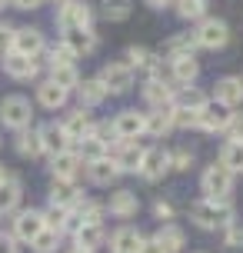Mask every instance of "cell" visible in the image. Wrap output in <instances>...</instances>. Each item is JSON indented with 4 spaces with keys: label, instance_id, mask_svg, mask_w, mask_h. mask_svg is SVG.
Wrapping results in <instances>:
<instances>
[{
    "label": "cell",
    "instance_id": "obj_1",
    "mask_svg": "<svg viewBox=\"0 0 243 253\" xmlns=\"http://www.w3.org/2000/svg\"><path fill=\"white\" fill-rule=\"evenodd\" d=\"M190 220L200 230H223L233 220L230 200H197L190 207Z\"/></svg>",
    "mask_w": 243,
    "mask_h": 253
},
{
    "label": "cell",
    "instance_id": "obj_2",
    "mask_svg": "<svg viewBox=\"0 0 243 253\" xmlns=\"http://www.w3.org/2000/svg\"><path fill=\"white\" fill-rule=\"evenodd\" d=\"M200 190H203V200H227L233 193V173L223 164H210L200 177Z\"/></svg>",
    "mask_w": 243,
    "mask_h": 253
},
{
    "label": "cell",
    "instance_id": "obj_3",
    "mask_svg": "<svg viewBox=\"0 0 243 253\" xmlns=\"http://www.w3.org/2000/svg\"><path fill=\"white\" fill-rule=\"evenodd\" d=\"M103 84V90H107V97L114 93V97H120V93H130L133 90V67H130L127 60H114L107 63L100 70V77H97Z\"/></svg>",
    "mask_w": 243,
    "mask_h": 253
},
{
    "label": "cell",
    "instance_id": "obj_4",
    "mask_svg": "<svg viewBox=\"0 0 243 253\" xmlns=\"http://www.w3.org/2000/svg\"><path fill=\"white\" fill-rule=\"evenodd\" d=\"M193 37H197V47H203V50H223L230 43V27L217 17H203Z\"/></svg>",
    "mask_w": 243,
    "mask_h": 253
},
{
    "label": "cell",
    "instance_id": "obj_5",
    "mask_svg": "<svg viewBox=\"0 0 243 253\" xmlns=\"http://www.w3.org/2000/svg\"><path fill=\"white\" fill-rule=\"evenodd\" d=\"M34 120V110H30V100L27 97H3L0 100V124L10 126V130H27Z\"/></svg>",
    "mask_w": 243,
    "mask_h": 253
},
{
    "label": "cell",
    "instance_id": "obj_6",
    "mask_svg": "<svg viewBox=\"0 0 243 253\" xmlns=\"http://www.w3.org/2000/svg\"><path fill=\"white\" fill-rule=\"evenodd\" d=\"M57 24H60V30H80V27L93 30V10L83 0H70L57 10Z\"/></svg>",
    "mask_w": 243,
    "mask_h": 253
},
{
    "label": "cell",
    "instance_id": "obj_7",
    "mask_svg": "<svg viewBox=\"0 0 243 253\" xmlns=\"http://www.w3.org/2000/svg\"><path fill=\"white\" fill-rule=\"evenodd\" d=\"M230 110L223 107V103L217 100H206L200 110H197V126L203 130V133H223L227 130V124H230Z\"/></svg>",
    "mask_w": 243,
    "mask_h": 253
},
{
    "label": "cell",
    "instance_id": "obj_8",
    "mask_svg": "<svg viewBox=\"0 0 243 253\" xmlns=\"http://www.w3.org/2000/svg\"><path fill=\"white\" fill-rule=\"evenodd\" d=\"M47 47V40L40 34L37 27H20V30H13V53H20V57H30V60H37L40 53Z\"/></svg>",
    "mask_w": 243,
    "mask_h": 253
},
{
    "label": "cell",
    "instance_id": "obj_9",
    "mask_svg": "<svg viewBox=\"0 0 243 253\" xmlns=\"http://www.w3.org/2000/svg\"><path fill=\"white\" fill-rule=\"evenodd\" d=\"M170 170V150H163V147H147L143 150V164H140V173L143 180H150V183H157V180H163V173Z\"/></svg>",
    "mask_w": 243,
    "mask_h": 253
},
{
    "label": "cell",
    "instance_id": "obj_10",
    "mask_svg": "<svg viewBox=\"0 0 243 253\" xmlns=\"http://www.w3.org/2000/svg\"><path fill=\"white\" fill-rule=\"evenodd\" d=\"M173 84H166L163 77H147V84H143V100L150 103L154 110H170L173 107Z\"/></svg>",
    "mask_w": 243,
    "mask_h": 253
},
{
    "label": "cell",
    "instance_id": "obj_11",
    "mask_svg": "<svg viewBox=\"0 0 243 253\" xmlns=\"http://www.w3.org/2000/svg\"><path fill=\"white\" fill-rule=\"evenodd\" d=\"M60 130H64L67 143H80V140L90 137V130H93V120H90V114L83 110V107H77V110H70V114L60 120Z\"/></svg>",
    "mask_w": 243,
    "mask_h": 253
},
{
    "label": "cell",
    "instance_id": "obj_12",
    "mask_svg": "<svg viewBox=\"0 0 243 253\" xmlns=\"http://www.w3.org/2000/svg\"><path fill=\"white\" fill-rule=\"evenodd\" d=\"M40 230H43V213L40 210H20V213L13 216V240L17 243H34Z\"/></svg>",
    "mask_w": 243,
    "mask_h": 253
},
{
    "label": "cell",
    "instance_id": "obj_13",
    "mask_svg": "<svg viewBox=\"0 0 243 253\" xmlns=\"http://www.w3.org/2000/svg\"><path fill=\"white\" fill-rule=\"evenodd\" d=\"M114 150H117L114 153L117 170H120V173H137V170H140V164H143V150H147V147L133 143V140H120Z\"/></svg>",
    "mask_w": 243,
    "mask_h": 253
},
{
    "label": "cell",
    "instance_id": "obj_14",
    "mask_svg": "<svg viewBox=\"0 0 243 253\" xmlns=\"http://www.w3.org/2000/svg\"><path fill=\"white\" fill-rule=\"evenodd\" d=\"M80 164H83V160L77 157V150L53 153V157H50V173H53V180H77Z\"/></svg>",
    "mask_w": 243,
    "mask_h": 253
},
{
    "label": "cell",
    "instance_id": "obj_15",
    "mask_svg": "<svg viewBox=\"0 0 243 253\" xmlns=\"http://www.w3.org/2000/svg\"><path fill=\"white\" fill-rule=\"evenodd\" d=\"M117 177H120V170H117L114 157H97V160L87 164V180L93 187H110Z\"/></svg>",
    "mask_w": 243,
    "mask_h": 253
},
{
    "label": "cell",
    "instance_id": "obj_16",
    "mask_svg": "<svg viewBox=\"0 0 243 253\" xmlns=\"http://www.w3.org/2000/svg\"><path fill=\"white\" fill-rule=\"evenodd\" d=\"M80 200H83V193H80L77 180H53V187H50V203H53V207L74 210Z\"/></svg>",
    "mask_w": 243,
    "mask_h": 253
},
{
    "label": "cell",
    "instance_id": "obj_17",
    "mask_svg": "<svg viewBox=\"0 0 243 253\" xmlns=\"http://www.w3.org/2000/svg\"><path fill=\"white\" fill-rule=\"evenodd\" d=\"M37 60H30V57H20V53H3V74L10 77V80H34L37 77Z\"/></svg>",
    "mask_w": 243,
    "mask_h": 253
},
{
    "label": "cell",
    "instance_id": "obj_18",
    "mask_svg": "<svg viewBox=\"0 0 243 253\" xmlns=\"http://www.w3.org/2000/svg\"><path fill=\"white\" fill-rule=\"evenodd\" d=\"M213 100L223 103L227 110H233L237 103H243V84H240V77H220L217 87H213Z\"/></svg>",
    "mask_w": 243,
    "mask_h": 253
},
{
    "label": "cell",
    "instance_id": "obj_19",
    "mask_svg": "<svg viewBox=\"0 0 243 253\" xmlns=\"http://www.w3.org/2000/svg\"><path fill=\"white\" fill-rule=\"evenodd\" d=\"M143 237L137 227H120L114 230V237H110V253H140L143 247Z\"/></svg>",
    "mask_w": 243,
    "mask_h": 253
},
{
    "label": "cell",
    "instance_id": "obj_20",
    "mask_svg": "<svg viewBox=\"0 0 243 253\" xmlns=\"http://www.w3.org/2000/svg\"><path fill=\"white\" fill-rule=\"evenodd\" d=\"M114 130L120 140H137L143 133V114L140 110H120L114 117Z\"/></svg>",
    "mask_w": 243,
    "mask_h": 253
},
{
    "label": "cell",
    "instance_id": "obj_21",
    "mask_svg": "<svg viewBox=\"0 0 243 253\" xmlns=\"http://www.w3.org/2000/svg\"><path fill=\"white\" fill-rule=\"evenodd\" d=\"M127 63H130V67H137V70H143L147 77H160V63H163V60H160L154 50H147V47H137V43H133V47L127 50Z\"/></svg>",
    "mask_w": 243,
    "mask_h": 253
},
{
    "label": "cell",
    "instance_id": "obj_22",
    "mask_svg": "<svg viewBox=\"0 0 243 253\" xmlns=\"http://www.w3.org/2000/svg\"><path fill=\"white\" fill-rule=\"evenodd\" d=\"M107 210L114 216H120V220H130V216H137V210H140V200H137L133 190H117L114 197H110V203H107Z\"/></svg>",
    "mask_w": 243,
    "mask_h": 253
},
{
    "label": "cell",
    "instance_id": "obj_23",
    "mask_svg": "<svg viewBox=\"0 0 243 253\" xmlns=\"http://www.w3.org/2000/svg\"><path fill=\"white\" fill-rule=\"evenodd\" d=\"M170 74H173V84L193 87V80L200 77V63H197V57H173L170 60Z\"/></svg>",
    "mask_w": 243,
    "mask_h": 253
},
{
    "label": "cell",
    "instance_id": "obj_24",
    "mask_svg": "<svg viewBox=\"0 0 243 253\" xmlns=\"http://www.w3.org/2000/svg\"><path fill=\"white\" fill-rule=\"evenodd\" d=\"M64 43L70 50L77 53V57H90V53L97 50V34L93 30H64Z\"/></svg>",
    "mask_w": 243,
    "mask_h": 253
},
{
    "label": "cell",
    "instance_id": "obj_25",
    "mask_svg": "<svg viewBox=\"0 0 243 253\" xmlns=\"http://www.w3.org/2000/svg\"><path fill=\"white\" fill-rule=\"evenodd\" d=\"M37 133H40V150H43V153H50V157H53V153H60V150H70V143H67L60 124H43Z\"/></svg>",
    "mask_w": 243,
    "mask_h": 253
},
{
    "label": "cell",
    "instance_id": "obj_26",
    "mask_svg": "<svg viewBox=\"0 0 243 253\" xmlns=\"http://www.w3.org/2000/svg\"><path fill=\"white\" fill-rule=\"evenodd\" d=\"M37 100H40V107H47V110H60V107H67V100H70V90L57 87L53 80H43L37 87Z\"/></svg>",
    "mask_w": 243,
    "mask_h": 253
},
{
    "label": "cell",
    "instance_id": "obj_27",
    "mask_svg": "<svg viewBox=\"0 0 243 253\" xmlns=\"http://www.w3.org/2000/svg\"><path fill=\"white\" fill-rule=\"evenodd\" d=\"M74 90H77L80 107H83V110H87V107H97V103L107 100V90H103V84L97 80V77H87V80H80Z\"/></svg>",
    "mask_w": 243,
    "mask_h": 253
},
{
    "label": "cell",
    "instance_id": "obj_28",
    "mask_svg": "<svg viewBox=\"0 0 243 253\" xmlns=\"http://www.w3.org/2000/svg\"><path fill=\"white\" fill-rule=\"evenodd\" d=\"M103 240H107L103 223H83V227L74 233V247H80V250H93L97 253V247H103Z\"/></svg>",
    "mask_w": 243,
    "mask_h": 253
},
{
    "label": "cell",
    "instance_id": "obj_29",
    "mask_svg": "<svg viewBox=\"0 0 243 253\" xmlns=\"http://www.w3.org/2000/svg\"><path fill=\"white\" fill-rule=\"evenodd\" d=\"M160 247H163L166 253H180L183 247H187V233L177 227V223H163V227L157 230V237H154Z\"/></svg>",
    "mask_w": 243,
    "mask_h": 253
},
{
    "label": "cell",
    "instance_id": "obj_30",
    "mask_svg": "<svg viewBox=\"0 0 243 253\" xmlns=\"http://www.w3.org/2000/svg\"><path fill=\"white\" fill-rule=\"evenodd\" d=\"M173 130V117L170 110H154V114H143V133H150V137H166Z\"/></svg>",
    "mask_w": 243,
    "mask_h": 253
},
{
    "label": "cell",
    "instance_id": "obj_31",
    "mask_svg": "<svg viewBox=\"0 0 243 253\" xmlns=\"http://www.w3.org/2000/svg\"><path fill=\"white\" fill-rule=\"evenodd\" d=\"M20 197H24V187H20V180L7 173V177H3V183H0V213H10V210H17Z\"/></svg>",
    "mask_w": 243,
    "mask_h": 253
},
{
    "label": "cell",
    "instance_id": "obj_32",
    "mask_svg": "<svg viewBox=\"0 0 243 253\" xmlns=\"http://www.w3.org/2000/svg\"><path fill=\"white\" fill-rule=\"evenodd\" d=\"M13 150L20 153V157H40V133L34 130V126H27V130H17V137H13Z\"/></svg>",
    "mask_w": 243,
    "mask_h": 253
},
{
    "label": "cell",
    "instance_id": "obj_33",
    "mask_svg": "<svg viewBox=\"0 0 243 253\" xmlns=\"http://www.w3.org/2000/svg\"><path fill=\"white\" fill-rule=\"evenodd\" d=\"M197 50V37L193 34H173V37L166 40V57L173 60V57H193Z\"/></svg>",
    "mask_w": 243,
    "mask_h": 253
},
{
    "label": "cell",
    "instance_id": "obj_34",
    "mask_svg": "<svg viewBox=\"0 0 243 253\" xmlns=\"http://www.w3.org/2000/svg\"><path fill=\"white\" fill-rule=\"evenodd\" d=\"M220 164L227 167L233 177H237V173H243V143L227 140V143H223V150H220Z\"/></svg>",
    "mask_w": 243,
    "mask_h": 253
},
{
    "label": "cell",
    "instance_id": "obj_35",
    "mask_svg": "<svg viewBox=\"0 0 243 253\" xmlns=\"http://www.w3.org/2000/svg\"><path fill=\"white\" fill-rule=\"evenodd\" d=\"M50 80L57 84V87H64V90H74L80 84V74H77L74 63H60V67H50Z\"/></svg>",
    "mask_w": 243,
    "mask_h": 253
},
{
    "label": "cell",
    "instance_id": "obj_36",
    "mask_svg": "<svg viewBox=\"0 0 243 253\" xmlns=\"http://www.w3.org/2000/svg\"><path fill=\"white\" fill-rule=\"evenodd\" d=\"M180 20H203L206 17V0H173Z\"/></svg>",
    "mask_w": 243,
    "mask_h": 253
},
{
    "label": "cell",
    "instance_id": "obj_37",
    "mask_svg": "<svg viewBox=\"0 0 243 253\" xmlns=\"http://www.w3.org/2000/svg\"><path fill=\"white\" fill-rule=\"evenodd\" d=\"M90 137L97 140L103 150H110V147H117V143H120V137H117V130H114V120H100V124H93Z\"/></svg>",
    "mask_w": 243,
    "mask_h": 253
},
{
    "label": "cell",
    "instance_id": "obj_38",
    "mask_svg": "<svg viewBox=\"0 0 243 253\" xmlns=\"http://www.w3.org/2000/svg\"><path fill=\"white\" fill-rule=\"evenodd\" d=\"M60 240H64V233H57V230H40L37 237H34V243H30V247H34V253H53L57 250V247H60Z\"/></svg>",
    "mask_w": 243,
    "mask_h": 253
},
{
    "label": "cell",
    "instance_id": "obj_39",
    "mask_svg": "<svg viewBox=\"0 0 243 253\" xmlns=\"http://www.w3.org/2000/svg\"><path fill=\"white\" fill-rule=\"evenodd\" d=\"M74 210H77L80 223H103V213H107V207H100V203H93V200H80Z\"/></svg>",
    "mask_w": 243,
    "mask_h": 253
},
{
    "label": "cell",
    "instance_id": "obj_40",
    "mask_svg": "<svg viewBox=\"0 0 243 253\" xmlns=\"http://www.w3.org/2000/svg\"><path fill=\"white\" fill-rule=\"evenodd\" d=\"M173 103H177V107H190V110H200V107L206 103V93H203V90L187 87V90H177V93H173Z\"/></svg>",
    "mask_w": 243,
    "mask_h": 253
},
{
    "label": "cell",
    "instance_id": "obj_41",
    "mask_svg": "<svg viewBox=\"0 0 243 253\" xmlns=\"http://www.w3.org/2000/svg\"><path fill=\"white\" fill-rule=\"evenodd\" d=\"M67 213H70V210H64V207H47V210H43V227L47 230H57V233H64V223H67Z\"/></svg>",
    "mask_w": 243,
    "mask_h": 253
},
{
    "label": "cell",
    "instance_id": "obj_42",
    "mask_svg": "<svg viewBox=\"0 0 243 253\" xmlns=\"http://www.w3.org/2000/svg\"><path fill=\"white\" fill-rule=\"evenodd\" d=\"M170 117H173V126H180V130H190V126H197V110H190V107H170Z\"/></svg>",
    "mask_w": 243,
    "mask_h": 253
},
{
    "label": "cell",
    "instance_id": "obj_43",
    "mask_svg": "<svg viewBox=\"0 0 243 253\" xmlns=\"http://www.w3.org/2000/svg\"><path fill=\"white\" fill-rule=\"evenodd\" d=\"M103 17H107V20H127L130 17V0H103Z\"/></svg>",
    "mask_w": 243,
    "mask_h": 253
},
{
    "label": "cell",
    "instance_id": "obj_44",
    "mask_svg": "<svg viewBox=\"0 0 243 253\" xmlns=\"http://www.w3.org/2000/svg\"><path fill=\"white\" fill-rule=\"evenodd\" d=\"M77 157L90 164V160H97V157H107V150H103V147H100V143H97L93 137H87V140H80V150H77Z\"/></svg>",
    "mask_w": 243,
    "mask_h": 253
},
{
    "label": "cell",
    "instance_id": "obj_45",
    "mask_svg": "<svg viewBox=\"0 0 243 253\" xmlns=\"http://www.w3.org/2000/svg\"><path fill=\"white\" fill-rule=\"evenodd\" d=\"M193 167V150L190 147H177L170 153V170H190Z\"/></svg>",
    "mask_w": 243,
    "mask_h": 253
},
{
    "label": "cell",
    "instance_id": "obj_46",
    "mask_svg": "<svg viewBox=\"0 0 243 253\" xmlns=\"http://www.w3.org/2000/svg\"><path fill=\"white\" fill-rule=\"evenodd\" d=\"M60 63H77V53L70 50L64 40H60V43L50 50V67H60Z\"/></svg>",
    "mask_w": 243,
    "mask_h": 253
},
{
    "label": "cell",
    "instance_id": "obj_47",
    "mask_svg": "<svg viewBox=\"0 0 243 253\" xmlns=\"http://www.w3.org/2000/svg\"><path fill=\"white\" fill-rule=\"evenodd\" d=\"M223 243H227V247H243V223L230 220V223L223 227Z\"/></svg>",
    "mask_w": 243,
    "mask_h": 253
},
{
    "label": "cell",
    "instance_id": "obj_48",
    "mask_svg": "<svg viewBox=\"0 0 243 253\" xmlns=\"http://www.w3.org/2000/svg\"><path fill=\"white\" fill-rule=\"evenodd\" d=\"M223 133H227V140H233V143H243V117H237V114H233Z\"/></svg>",
    "mask_w": 243,
    "mask_h": 253
},
{
    "label": "cell",
    "instance_id": "obj_49",
    "mask_svg": "<svg viewBox=\"0 0 243 253\" xmlns=\"http://www.w3.org/2000/svg\"><path fill=\"white\" fill-rule=\"evenodd\" d=\"M10 47H13V27L0 20V57L10 53Z\"/></svg>",
    "mask_w": 243,
    "mask_h": 253
},
{
    "label": "cell",
    "instance_id": "obj_50",
    "mask_svg": "<svg viewBox=\"0 0 243 253\" xmlns=\"http://www.w3.org/2000/svg\"><path fill=\"white\" fill-rule=\"evenodd\" d=\"M154 216H157V220H173V203L157 200L154 203Z\"/></svg>",
    "mask_w": 243,
    "mask_h": 253
},
{
    "label": "cell",
    "instance_id": "obj_51",
    "mask_svg": "<svg viewBox=\"0 0 243 253\" xmlns=\"http://www.w3.org/2000/svg\"><path fill=\"white\" fill-rule=\"evenodd\" d=\"M17 247H20V243L13 240L10 233H3V230H0V253H20Z\"/></svg>",
    "mask_w": 243,
    "mask_h": 253
},
{
    "label": "cell",
    "instance_id": "obj_52",
    "mask_svg": "<svg viewBox=\"0 0 243 253\" xmlns=\"http://www.w3.org/2000/svg\"><path fill=\"white\" fill-rule=\"evenodd\" d=\"M140 253H166V250H163V247H160V243H157V240H143Z\"/></svg>",
    "mask_w": 243,
    "mask_h": 253
},
{
    "label": "cell",
    "instance_id": "obj_53",
    "mask_svg": "<svg viewBox=\"0 0 243 253\" xmlns=\"http://www.w3.org/2000/svg\"><path fill=\"white\" fill-rule=\"evenodd\" d=\"M13 7H20V10H34V7H40L43 0H10Z\"/></svg>",
    "mask_w": 243,
    "mask_h": 253
},
{
    "label": "cell",
    "instance_id": "obj_54",
    "mask_svg": "<svg viewBox=\"0 0 243 253\" xmlns=\"http://www.w3.org/2000/svg\"><path fill=\"white\" fill-rule=\"evenodd\" d=\"M170 3H173V0H147V7H154V10H163Z\"/></svg>",
    "mask_w": 243,
    "mask_h": 253
},
{
    "label": "cell",
    "instance_id": "obj_55",
    "mask_svg": "<svg viewBox=\"0 0 243 253\" xmlns=\"http://www.w3.org/2000/svg\"><path fill=\"white\" fill-rule=\"evenodd\" d=\"M67 253H93V250H80V247H74V250H67Z\"/></svg>",
    "mask_w": 243,
    "mask_h": 253
},
{
    "label": "cell",
    "instance_id": "obj_56",
    "mask_svg": "<svg viewBox=\"0 0 243 253\" xmlns=\"http://www.w3.org/2000/svg\"><path fill=\"white\" fill-rule=\"evenodd\" d=\"M3 177H7V170H3V164H0V183H3Z\"/></svg>",
    "mask_w": 243,
    "mask_h": 253
},
{
    "label": "cell",
    "instance_id": "obj_57",
    "mask_svg": "<svg viewBox=\"0 0 243 253\" xmlns=\"http://www.w3.org/2000/svg\"><path fill=\"white\" fill-rule=\"evenodd\" d=\"M53 3H57V7H64V3H70V0H53Z\"/></svg>",
    "mask_w": 243,
    "mask_h": 253
},
{
    "label": "cell",
    "instance_id": "obj_58",
    "mask_svg": "<svg viewBox=\"0 0 243 253\" xmlns=\"http://www.w3.org/2000/svg\"><path fill=\"white\" fill-rule=\"evenodd\" d=\"M7 3H10V0H0V10H3V7H7Z\"/></svg>",
    "mask_w": 243,
    "mask_h": 253
}]
</instances>
